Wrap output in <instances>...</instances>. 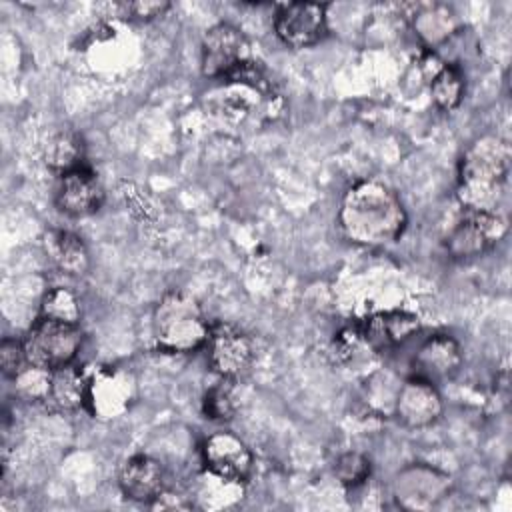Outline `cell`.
Wrapping results in <instances>:
<instances>
[{
    "label": "cell",
    "mask_w": 512,
    "mask_h": 512,
    "mask_svg": "<svg viewBox=\"0 0 512 512\" xmlns=\"http://www.w3.org/2000/svg\"><path fill=\"white\" fill-rule=\"evenodd\" d=\"M406 220L402 200L380 180H358L348 186L338 210L344 238L366 248L394 242L404 232Z\"/></svg>",
    "instance_id": "1"
},
{
    "label": "cell",
    "mask_w": 512,
    "mask_h": 512,
    "mask_svg": "<svg viewBox=\"0 0 512 512\" xmlns=\"http://www.w3.org/2000/svg\"><path fill=\"white\" fill-rule=\"evenodd\" d=\"M510 144L494 134L474 140L458 162L456 196L470 212H496L510 170Z\"/></svg>",
    "instance_id": "2"
},
{
    "label": "cell",
    "mask_w": 512,
    "mask_h": 512,
    "mask_svg": "<svg viewBox=\"0 0 512 512\" xmlns=\"http://www.w3.org/2000/svg\"><path fill=\"white\" fill-rule=\"evenodd\" d=\"M152 332L162 352L188 354L208 342L210 324L196 298L172 290L166 292L154 308Z\"/></svg>",
    "instance_id": "3"
},
{
    "label": "cell",
    "mask_w": 512,
    "mask_h": 512,
    "mask_svg": "<svg viewBox=\"0 0 512 512\" xmlns=\"http://www.w3.org/2000/svg\"><path fill=\"white\" fill-rule=\"evenodd\" d=\"M22 344L28 364L56 370L74 362L82 346V332L78 324L40 316L22 338Z\"/></svg>",
    "instance_id": "4"
},
{
    "label": "cell",
    "mask_w": 512,
    "mask_h": 512,
    "mask_svg": "<svg viewBox=\"0 0 512 512\" xmlns=\"http://www.w3.org/2000/svg\"><path fill=\"white\" fill-rule=\"evenodd\" d=\"M250 58V44L244 32L234 24L218 22L204 32L200 46V68L206 78L226 80Z\"/></svg>",
    "instance_id": "5"
},
{
    "label": "cell",
    "mask_w": 512,
    "mask_h": 512,
    "mask_svg": "<svg viewBox=\"0 0 512 512\" xmlns=\"http://www.w3.org/2000/svg\"><path fill=\"white\" fill-rule=\"evenodd\" d=\"M136 398L134 376L118 366H100L88 376L86 408L94 418L122 416Z\"/></svg>",
    "instance_id": "6"
},
{
    "label": "cell",
    "mask_w": 512,
    "mask_h": 512,
    "mask_svg": "<svg viewBox=\"0 0 512 512\" xmlns=\"http://www.w3.org/2000/svg\"><path fill=\"white\" fill-rule=\"evenodd\" d=\"M506 220L496 212H470L450 230L446 250L454 260H468L492 250L506 234Z\"/></svg>",
    "instance_id": "7"
},
{
    "label": "cell",
    "mask_w": 512,
    "mask_h": 512,
    "mask_svg": "<svg viewBox=\"0 0 512 512\" xmlns=\"http://www.w3.org/2000/svg\"><path fill=\"white\" fill-rule=\"evenodd\" d=\"M274 32L290 48L318 44L328 32L326 4L286 2L276 8Z\"/></svg>",
    "instance_id": "8"
},
{
    "label": "cell",
    "mask_w": 512,
    "mask_h": 512,
    "mask_svg": "<svg viewBox=\"0 0 512 512\" xmlns=\"http://www.w3.org/2000/svg\"><path fill=\"white\" fill-rule=\"evenodd\" d=\"M200 454L206 470L222 480L242 484L252 474V452L246 442L232 432L218 430L206 436Z\"/></svg>",
    "instance_id": "9"
},
{
    "label": "cell",
    "mask_w": 512,
    "mask_h": 512,
    "mask_svg": "<svg viewBox=\"0 0 512 512\" xmlns=\"http://www.w3.org/2000/svg\"><path fill=\"white\" fill-rule=\"evenodd\" d=\"M208 360L212 370L220 378L236 380L248 372L254 360V346L250 336L226 322L210 326L208 336Z\"/></svg>",
    "instance_id": "10"
},
{
    "label": "cell",
    "mask_w": 512,
    "mask_h": 512,
    "mask_svg": "<svg viewBox=\"0 0 512 512\" xmlns=\"http://www.w3.org/2000/svg\"><path fill=\"white\" fill-rule=\"evenodd\" d=\"M450 476L426 464H410L394 480V498L406 510H432L450 492Z\"/></svg>",
    "instance_id": "11"
},
{
    "label": "cell",
    "mask_w": 512,
    "mask_h": 512,
    "mask_svg": "<svg viewBox=\"0 0 512 512\" xmlns=\"http://www.w3.org/2000/svg\"><path fill=\"white\" fill-rule=\"evenodd\" d=\"M392 410L406 428H426L442 414V398L432 382L410 376L394 396Z\"/></svg>",
    "instance_id": "12"
},
{
    "label": "cell",
    "mask_w": 512,
    "mask_h": 512,
    "mask_svg": "<svg viewBox=\"0 0 512 512\" xmlns=\"http://www.w3.org/2000/svg\"><path fill=\"white\" fill-rule=\"evenodd\" d=\"M56 208L70 218H84L100 210L104 202V188L98 176L88 168H76L62 174L54 190Z\"/></svg>",
    "instance_id": "13"
},
{
    "label": "cell",
    "mask_w": 512,
    "mask_h": 512,
    "mask_svg": "<svg viewBox=\"0 0 512 512\" xmlns=\"http://www.w3.org/2000/svg\"><path fill=\"white\" fill-rule=\"evenodd\" d=\"M462 366L460 344L448 334L426 338L412 358V376L426 382H442L452 378Z\"/></svg>",
    "instance_id": "14"
},
{
    "label": "cell",
    "mask_w": 512,
    "mask_h": 512,
    "mask_svg": "<svg viewBox=\"0 0 512 512\" xmlns=\"http://www.w3.org/2000/svg\"><path fill=\"white\" fill-rule=\"evenodd\" d=\"M358 328L360 338L368 348L384 352L400 346L412 334H416L420 328V320L416 314L406 310H388L364 318Z\"/></svg>",
    "instance_id": "15"
},
{
    "label": "cell",
    "mask_w": 512,
    "mask_h": 512,
    "mask_svg": "<svg viewBox=\"0 0 512 512\" xmlns=\"http://www.w3.org/2000/svg\"><path fill=\"white\" fill-rule=\"evenodd\" d=\"M118 484L126 498L152 504L166 490V472L156 458L134 454L122 464Z\"/></svg>",
    "instance_id": "16"
},
{
    "label": "cell",
    "mask_w": 512,
    "mask_h": 512,
    "mask_svg": "<svg viewBox=\"0 0 512 512\" xmlns=\"http://www.w3.org/2000/svg\"><path fill=\"white\" fill-rule=\"evenodd\" d=\"M46 258L68 276H82L90 268V254L84 240L70 230H48L42 238Z\"/></svg>",
    "instance_id": "17"
},
{
    "label": "cell",
    "mask_w": 512,
    "mask_h": 512,
    "mask_svg": "<svg viewBox=\"0 0 512 512\" xmlns=\"http://www.w3.org/2000/svg\"><path fill=\"white\" fill-rule=\"evenodd\" d=\"M88 398V374L74 364H66L62 368L52 370L50 380V394L52 400L60 410H78L86 408Z\"/></svg>",
    "instance_id": "18"
},
{
    "label": "cell",
    "mask_w": 512,
    "mask_h": 512,
    "mask_svg": "<svg viewBox=\"0 0 512 512\" xmlns=\"http://www.w3.org/2000/svg\"><path fill=\"white\" fill-rule=\"evenodd\" d=\"M84 156H86L84 140L74 130L56 132L44 146V164L60 176L86 166Z\"/></svg>",
    "instance_id": "19"
},
{
    "label": "cell",
    "mask_w": 512,
    "mask_h": 512,
    "mask_svg": "<svg viewBox=\"0 0 512 512\" xmlns=\"http://www.w3.org/2000/svg\"><path fill=\"white\" fill-rule=\"evenodd\" d=\"M412 16L416 34L424 40L426 46L432 48L448 40L458 24L454 12L444 4H418Z\"/></svg>",
    "instance_id": "20"
},
{
    "label": "cell",
    "mask_w": 512,
    "mask_h": 512,
    "mask_svg": "<svg viewBox=\"0 0 512 512\" xmlns=\"http://www.w3.org/2000/svg\"><path fill=\"white\" fill-rule=\"evenodd\" d=\"M430 94L440 110L450 112L458 108L464 98L462 72L452 64H442L430 78Z\"/></svg>",
    "instance_id": "21"
},
{
    "label": "cell",
    "mask_w": 512,
    "mask_h": 512,
    "mask_svg": "<svg viewBox=\"0 0 512 512\" xmlns=\"http://www.w3.org/2000/svg\"><path fill=\"white\" fill-rule=\"evenodd\" d=\"M40 316L66 322V324H78L82 316L80 300L70 288L56 286L44 294L40 302Z\"/></svg>",
    "instance_id": "22"
},
{
    "label": "cell",
    "mask_w": 512,
    "mask_h": 512,
    "mask_svg": "<svg viewBox=\"0 0 512 512\" xmlns=\"http://www.w3.org/2000/svg\"><path fill=\"white\" fill-rule=\"evenodd\" d=\"M234 380L222 378L218 384L208 388V392L202 398V410L206 418L210 420H230L236 412V400H234Z\"/></svg>",
    "instance_id": "23"
},
{
    "label": "cell",
    "mask_w": 512,
    "mask_h": 512,
    "mask_svg": "<svg viewBox=\"0 0 512 512\" xmlns=\"http://www.w3.org/2000/svg\"><path fill=\"white\" fill-rule=\"evenodd\" d=\"M370 472H372V464H370L368 456H364L356 450L340 454L334 462L336 480L346 488H356V486L364 484L368 480Z\"/></svg>",
    "instance_id": "24"
},
{
    "label": "cell",
    "mask_w": 512,
    "mask_h": 512,
    "mask_svg": "<svg viewBox=\"0 0 512 512\" xmlns=\"http://www.w3.org/2000/svg\"><path fill=\"white\" fill-rule=\"evenodd\" d=\"M50 380H52V370L38 368L32 364L20 370L18 376L14 378L18 394L26 400H48Z\"/></svg>",
    "instance_id": "25"
},
{
    "label": "cell",
    "mask_w": 512,
    "mask_h": 512,
    "mask_svg": "<svg viewBox=\"0 0 512 512\" xmlns=\"http://www.w3.org/2000/svg\"><path fill=\"white\" fill-rule=\"evenodd\" d=\"M28 366L26 352L22 340L16 338H4L0 344V368L6 378H16L20 370Z\"/></svg>",
    "instance_id": "26"
},
{
    "label": "cell",
    "mask_w": 512,
    "mask_h": 512,
    "mask_svg": "<svg viewBox=\"0 0 512 512\" xmlns=\"http://www.w3.org/2000/svg\"><path fill=\"white\" fill-rule=\"evenodd\" d=\"M170 8V2L166 0H138V2H124L116 4L120 18H132V20H152L156 16H162Z\"/></svg>",
    "instance_id": "27"
}]
</instances>
